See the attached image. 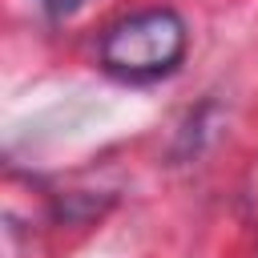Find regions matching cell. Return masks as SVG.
I'll return each mask as SVG.
<instances>
[{
    "label": "cell",
    "mask_w": 258,
    "mask_h": 258,
    "mask_svg": "<svg viewBox=\"0 0 258 258\" xmlns=\"http://www.w3.org/2000/svg\"><path fill=\"white\" fill-rule=\"evenodd\" d=\"M81 4H85V0H44V8H48V16H52V20H64V16H73Z\"/></svg>",
    "instance_id": "7a4b0ae2"
},
{
    "label": "cell",
    "mask_w": 258,
    "mask_h": 258,
    "mask_svg": "<svg viewBox=\"0 0 258 258\" xmlns=\"http://www.w3.org/2000/svg\"><path fill=\"white\" fill-rule=\"evenodd\" d=\"M185 20L173 8H145L117 20L101 36V64L129 81L165 77L185 56Z\"/></svg>",
    "instance_id": "6da1fadb"
}]
</instances>
